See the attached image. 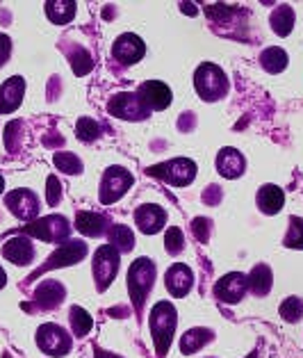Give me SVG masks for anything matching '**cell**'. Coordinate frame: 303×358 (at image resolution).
Masks as SVG:
<instances>
[{"instance_id":"obj_35","label":"cell","mask_w":303,"mask_h":358,"mask_svg":"<svg viewBox=\"0 0 303 358\" xmlns=\"http://www.w3.org/2000/svg\"><path fill=\"white\" fill-rule=\"evenodd\" d=\"M164 249H167L169 256H180L185 249V235L183 231L178 229V226H171V229L167 231V235H164Z\"/></svg>"},{"instance_id":"obj_14","label":"cell","mask_w":303,"mask_h":358,"mask_svg":"<svg viewBox=\"0 0 303 358\" xmlns=\"http://www.w3.org/2000/svg\"><path fill=\"white\" fill-rule=\"evenodd\" d=\"M135 224L144 235H155L167 224V210H164L162 206L144 203L135 210Z\"/></svg>"},{"instance_id":"obj_21","label":"cell","mask_w":303,"mask_h":358,"mask_svg":"<svg viewBox=\"0 0 303 358\" xmlns=\"http://www.w3.org/2000/svg\"><path fill=\"white\" fill-rule=\"evenodd\" d=\"M75 229L80 231L84 238H101L103 233L110 231V220L101 213H77L75 217Z\"/></svg>"},{"instance_id":"obj_31","label":"cell","mask_w":303,"mask_h":358,"mask_svg":"<svg viewBox=\"0 0 303 358\" xmlns=\"http://www.w3.org/2000/svg\"><path fill=\"white\" fill-rule=\"evenodd\" d=\"M68 59H71V69H73V73L75 76H84V73H89L91 71V55H89V50H84L82 46H75L68 50Z\"/></svg>"},{"instance_id":"obj_23","label":"cell","mask_w":303,"mask_h":358,"mask_svg":"<svg viewBox=\"0 0 303 358\" xmlns=\"http://www.w3.org/2000/svg\"><path fill=\"white\" fill-rule=\"evenodd\" d=\"M272 283H274L272 269H269V265H265V263L256 265L253 269H251V274L246 276L249 292L253 294V296H265V294H269Z\"/></svg>"},{"instance_id":"obj_3","label":"cell","mask_w":303,"mask_h":358,"mask_svg":"<svg viewBox=\"0 0 303 358\" xmlns=\"http://www.w3.org/2000/svg\"><path fill=\"white\" fill-rule=\"evenodd\" d=\"M194 90L203 101L212 103V101H221L228 94L230 83L221 66H216L212 62H203L194 71Z\"/></svg>"},{"instance_id":"obj_44","label":"cell","mask_w":303,"mask_h":358,"mask_svg":"<svg viewBox=\"0 0 303 358\" xmlns=\"http://www.w3.org/2000/svg\"><path fill=\"white\" fill-rule=\"evenodd\" d=\"M57 90H59V78L57 76H53V85H50V90H48V94H50V99H57Z\"/></svg>"},{"instance_id":"obj_10","label":"cell","mask_w":303,"mask_h":358,"mask_svg":"<svg viewBox=\"0 0 303 358\" xmlns=\"http://www.w3.org/2000/svg\"><path fill=\"white\" fill-rule=\"evenodd\" d=\"M87 251H89V247H87V242H82V240H68V242H64L62 247H59V249L53 253V256H50V258L46 260V263H43L30 278H37V276H41L43 272H48V269L68 267V265L80 263V260L87 256Z\"/></svg>"},{"instance_id":"obj_47","label":"cell","mask_w":303,"mask_h":358,"mask_svg":"<svg viewBox=\"0 0 303 358\" xmlns=\"http://www.w3.org/2000/svg\"><path fill=\"white\" fill-rule=\"evenodd\" d=\"M3 192H5V178L0 176V194H3Z\"/></svg>"},{"instance_id":"obj_26","label":"cell","mask_w":303,"mask_h":358,"mask_svg":"<svg viewBox=\"0 0 303 358\" xmlns=\"http://www.w3.org/2000/svg\"><path fill=\"white\" fill-rule=\"evenodd\" d=\"M269 25L279 37H288L294 28V10L290 5H279L269 16Z\"/></svg>"},{"instance_id":"obj_22","label":"cell","mask_w":303,"mask_h":358,"mask_svg":"<svg viewBox=\"0 0 303 358\" xmlns=\"http://www.w3.org/2000/svg\"><path fill=\"white\" fill-rule=\"evenodd\" d=\"M256 203L260 208V213L276 215L285 206V192L279 185H263L256 194Z\"/></svg>"},{"instance_id":"obj_30","label":"cell","mask_w":303,"mask_h":358,"mask_svg":"<svg viewBox=\"0 0 303 358\" xmlns=\"http://www.w3.org/2000/svg\"><path fill=\"white\" fill-rule=\"evenodd\" d=\"M75 133H77V139L84 144H91V142H96V139L101 137V124L98 121H94L91 117H80L77 119V124H75Z\"/></svg>"},{"instance_id":"obj_43","label":"cell","mask_w":303,"mask_h":358,"mask_svg":"<svg viewBox=\"0 0 303 358\" xmlns=\"http://www.w3.org/2000/svg\"><path fill=\"white\" fill-rule=\"evenodd\" d=\"M43 144L46 146H62L64 139L62 137H43Z\"/></svg>"},{"instance_id":"obj_39","label":"cell","mask_w":303,"mask_h":358,"mask_svg":"<svg viewBox=\"0 0 303 358\" xmlns=\"http://www.w3.org/2000/svg\"><path fill=\"white\" fill-rule=\"evenodd\" d=\"M221 196H223V192H221L219 185H207L205 192H203V203H207V206H219Z\"/></svg>"},{"instance_id":"obj_9","label":"cell","mask_w":303,"mask_h":358,"mask_svg":"<svg viewBox=\"0 0 303 358\" xmlns=\"http://www.w3.org/2000/svg\"><path fill=\"white\" fill-rule=\"evenodd\" d=\"M37 345L43 354L53 356V358H59V356H66L71 352L73 347V340H71V334L59 327V324H41L37 329Z\"/></svg>"},{"instance_id":"obj_1","label":"cell","mask_w":303,"mask_h":358,"mask_svg":"<svg viewBox=\"0 0 303 358\" xmlns=\"http://www.w3.org/2000/svg\"><path fill=\"white\" fill-rule=\"evenodd\" d=\"M151 334H153V345H155V354L160 358L167 356L169 347L173 343V334H176L178 327V313L176 306L171 301H158L151 310Z\"/></svg>"},{"instance_id":"obj_32","label":"cell","mask_w":303,"mask_h":358,"mask_svg":"<svg viewBox=\"0 0 303 358\" xmlns=\"http://www.w3.org/2000/svg\"><path fill=\"white\" fill-rule=\"evenodd\" d=\"M53 162H55V167H57L59 171L71 173V176H75V173H80V171H82V160L77 158L75 153L57 151V153L53 155Z\"/></svg>"},{"instance_id":"obj_5","label":"cell","mask_w":303,"mask_h":358,"mask_svg":"<svg viewBox=\"0 0 303 358\" xmlns=\"http://www.w3.org/2000/svg\"><path fill=\"white\" fill-rule=\"evenodd\" d=\"M119 258H121V253L112 247V244H103V247H98L96 253H94L91 272H94V281H96L98 292H105L112 285V281L117 278Z\"/></svg>"},{"instance_id":"obj_19","label":"cell","mask_w":303,"mask_h":358,"mask_svg":"<svg viewBox=\"0 0 303 358\" xmlns=\"http://www.w3.org/2000/svg\"><path fill=\"white\" fill-rule=\"evenodd\" d=\"M216 171H219L223 178H230V180L239 178L242 173L246 171L244 155H242L237 148H230V146L221 148L219 155H216Z\"/></svg>"},{"instance_id":"obj_11","label":"cell","mask_w":303,"mask_h":358,"mask_svg":"<svg viewBox=\"0 0 303 358\" xmlns=\"http://www.w3.org/2000/svg\"><path fill=\"white\" fill-rule=\"evenodd\" d=\"M5 206L16 220L21 222H34L39 215V199L32 189H12L5 196Z\"/></svg>"},{"instance_id":"obj_27","label":"cell","mask_w":303,"mask_h":358,"mask_svg":"<svg viewBox=\"0 0 303 358\" xmlns=\"http://www.w3.org/2000/svg\"><path fill=\"white\" fill-rule=\"evenodd\" d=\"M108 244H112L119 253H128V251H133L135 247V235L133 231L128 229V226L124 224H114V226H110V231H108Z\"/></svg>"},{"instance_id":"obj_42","label":"cell","mask_w":303,"mask_h":358,"mask_svg":"<svg viewBox=\"0 0 303 358\" xmlns=\"http://www.w3.org/2000/svg\"><path fill=\"white\" fill-rule=\"evenodd\" d=\"M94 358H121L119 354H112V352H105V349L96 347L94 349Z\"/></svg>"},{"instance_id":"obj_16","label":"cell","mask_w":303,"mask_h":358,"mask_svg":"<svg viewBox=\"0 0 303 358\" xmlns=\"http://www.w3.org/2000/svg\"><path fill=\"white\" fill-rule=\"evenodd\" d=\"M164 285L171 296H187L189 290L194 285V272L192 267H187L185 263H176L167 269L164 274Z\"/></svg>"},{"instance_id":"obj_12","label":"cell","mask_w":303,"mask_h":358,"mask_svg":"<svg viewBox=\"0 0 303 358\" xmlns=\"http://www.w3.org/2000/svg\"><path fill=\"white\" fill-rule=\"evenodd\" d=\"M246 292H249L246 274L242 272H230L214 283V296L221 303H239L246 296Z\"/></svg>"},{"instance_id":"obj_45","label":"cell","mask_w":303,"mask_h":358,"mask_svg":"<svg viewBox=\"0 0 303 358\" xmlns=\"http://www.w3.org/2000/svg\"><path fill=\"white\" fill-rule=\"evenodd\" d=\"M192 3H180V10H183L185 14H196V7H189Z\"/></svg>"},{"instance_id":"obj_48","label":"cell","mask_w":303,"mask_h":358,"mask_svg":"<svg viewBox=\"0 0 303 358\" xmlns=\"http://www.w3.org/2000/svg\"><path fill=\"white\" fill-rule=\"evenodd\" d=\"M3 358H12V356L10 354H3Z\"/></svg>"},{"instance_id":"obj_34","label":"cell","mask_w":303,"mask_h":358,"mask_svg":"<svg viewBox=\"0 0 303 358\" xmlns=\"http://www.w3.org/2000/svg\"><path fill=\"white\" fill-rule=\"evenodd\" d=\"M283 244L290 249H303V220L301 217H290V226H288V233H285Z\"/></svg>"},{"instance_id":"obj_28","label":"cell","mask_w":303,"mask_h":358,"mask_svg":"<svg viewBox=\"0 0 303 358\" xmlns=\"http://www.w3.org/2000/svg\"><path fill=\"white\" fill-rule=\"evenodd\" d=\"M260 64L267 73H281L288 66V53L279 46H269L260 53Z\"/></svg>"},{"instance_id":"obj_46","label":"cell","mask_w":303,"mask_h":358,"mask_svg":"<svg viewBox=\"0 0 303 358\" xmlns=\"http://www.w3.org/2000/svg\"><path fill=\"white\" fill-rule=\"evenodd\" d=\"M5 285H7V274H5V269L0 267V290H3Z\"/></svg>"},{"instance_id":"obj_33","label":"cell","mask_w":303,"mask_h":358,"mask_svg":"<svg viewBox=\"0 0 303 358\" xmlns=\"http://www.w3.org/2000/svg\"><path fill=\"white\" fill-rule=\"evenodd\" d=\"M281 317L285 322H290V324H297V322L303 317V299L301 296H288L283 303H281Z\"/></svg>"},{"instance_id":"obj_7","label":"cell","mask_w":303,"mask_h":358,"mask_svg":"<svg viewBox=\"0 0 303 358\" xmlns=\"http://www.w3.org/2000/svg\"><path fill=\"white\" fill-rule=\"evenodd\" d=\"M108 112L112 117L124 119V121H144L149 119L151 110L146 108V103L140 99L137 92H121L114 94L108 101Z\"/></svg>"},{"instance_id":"obj_8","label":"cell","mask_w":303,"mask_h":358,"mask_svg":"<svg viewBox=\"0 0 303 358\" xmlns=\"http://www.w3.org/2000/svg\"><path fill=\"white\" fill-rule=\"evenodd\" d=\"M133 173L124 167H110L101 178V189H98V199L103 206H112L126 194V192L133 187Z\"/></svg>"},{"instance_id":"obj_40","label":"cell","mask_w":303,"mask_h":358,"mask_svg":"<svg viewBox=\"0 0 303 358\" xmlns=\"http://www.w3.org/2000/svg\"><path fill=\"white\" fill-rule=\"evenodd\" d=\"M12 55V39L7 34L0 32V69L7 64V59Z\"/></svg>"},{"instance_id":"obj_20","label":"cell","mask_w":303,"mask_h":358,"mask_svg":"<svg viewBox=\"0 0 303 358\" xmlns=\"http://www.w3.org/2000/svg\"><path fill=\"white\" fill-rule=\"evenodd\" d=\"M3 256L14 265H30L34 260V244L30 242V238L25 235H19V238H12L3 244Z\"/></svg>"},{"instance_id":"obj_38","label":"cell","mask_w":303,"mask_h":358,"mask_svg":"<svg viewBox=\"0 0 303 358\" xmlns=\"http://www.w3.org/2000/svg\"><path fill=\"white\" fill-rule=\"evenodd\" d=\"M192 233L198 242H207L210 240V233H212V222L205 220V217H196L192 222Z\"/></svg>"},{"instance_id":"obj_41","label":"cell","mask_w":303,"mask_h":358,"mask_svg":"<svg viewBox=\"0 0 303 358\" xmlns=\"http://www.w3.org/2000/svg\"><path fill=\"white\" fill-rule=\"evenodd\" d=\"M196 126V117L192 115V112H185L183 117H180V121H178V128L183 130V133H187V130H192Z\"/></svg>"},{"instance_id":"obj_15","label":"cell","mask_w":303,"mask_h":358,"mask_svg":"<svg viewBox=\"0 0 303 358\" xmlns=\"http://www.w3.org/2000/svg\"><path fill=\"white\" fill-rule=\"evenodd\" d=\"M64 296H66V287L59 281L46 278V281H41L37 285L32 299H34V306H37L39 310H55L57 306L64 301Z\"/></svg>"},{"instance_id":"obj_13","label":"cell","mask_w":303,"mask_h":358,"mask_svg":"<svg viewBox=\"0 0 303 358\" xmlns=\"http://www.w3.org/2000/svg\"><path fill=\"white\" fill-rule=\"evenodd\" d=\"M146 55V43L142 37H137L133 32H126L112 43V57L121 64H137Z\"/></svg>"},{"instance_id":"obj_17","label":"cell","mask_w":303,"mask_h":358,"mask_svg":"<svg viewBox=\"0 0 303 358\" xmlns=\"http://www.w3.org/2000/svg\"><path fill=\"white\" fill-rule=\"evenodd\" d=\"M137 94H140V99L146 103V108H149L151 112H162L167 110L171 106V90L164 83L160 80H146L140 85V90H137Z\"/></svg>"},{"instance_id":"obj_2","label":"cell","mask_w":303,"mask_h":358,"mask_svg":"<svg viewBox=\"0 0 303 358\" xmlns=\"http://www.w3.org/2000/svg\"><path fill=\"white\" fill-rule=\"evenodd\" d=\"M155 276H158V267L151 258H140L135 260L128 269V292H130V301H133L135 313L144 310L146 296H149L151 287L155 283Z\"/></svg>"},{"instance_id":"obj_37","label":"cell","mask_w":303,"mask_h":358,"mask_svg":"<svg viewBox=\"0 0 303 358\" xmlns=\"http://www.w3.org/2000/svg\"><path fill=\"white\" fill-rule=\"evenodd\" d=\"M46 201L48 206H57L62 201V182L57 176H48L46 180Z\"/></svg>"},{"instance_id":"obj_18","label":"cell","mask_w":303,"mask_h":358,"mask_svg":"<svg viewBox=\"0 0 303 358\" xmlns=\"http://www.w3.org/2000/svg\"><path fill=\"white\" fill-rule=\"evenodd\" d=\"M25 94V80L21 76H14L10 80L0 85V115H12L14 110H19Z\"/></svg>"},{"instance_id":"obj_25","label":"cell","mask_w":303,"mask_h":358,"mask_svg":"<svg viewBox=\"0 0 303 358\" xmlns=\"http://www.w3.org/2000/svg\"><path fill=\"white\" fill-rule=\"evenodd\" d=\"M75 12H77V5L73 0H50V3H46V16L50 19V23H55V25L71 23Z\"/></svg>"},{"instance_id":"obj_36","label":"cell","mask_w":303,"mask_h":358,"mask_svg":"<svg viewBox=\"0 0 303 358\" xmlns=\"http://www.w3.org/2000/svg\"><path fill=\"white\" fill-rule=\"evenodd\" d=\"M23 121H12L10 126L5 128V144H7V151H16L21 146V139H23Z\"/></svg>"},{"instance_id":"obj_24","label":"cell","mask_w":303,"mask_h":358,"mask_svg":"<svg viewBox=\"0 0 303 358\" xmlns=\"http://www.w3.org/2000/svg\"><path fill=\"white\" fill-rule=\"evenodd\" d=\"M210 340H214V334L210 329H203V327L189 329L187 334H183V338H180V352L189 356V354L198 352V349H203Z\"/></svg>"},{"instance_id":"obj_29","label":"cell","mask_w":303,"mask_h":358,"mask_svg":"<svg viewBox=\"0 0 303 358\" xmlns=\"http://www.w3.org/2000/svg\"><path fill=\"white\" fill-rule=\"evenodd\" d=\"M68 322H71V331L75 338H84L94 327L91 315L84 308H80V306H71V310H68Z\"/></svg>"},{"instance_id":"obj_4","label":"cell","mask_w":303,"mask_h":358,"mask_svg":"<svg viewBox=\"0 0 303 358\" xmlns=\"http://www.w3.org/2000/svg\"><path fill=\"white\" fill-rule=\"evenodd\" d=\"M23 233L28 235V238H37L41 242L64 244L68 235H71V224H68V220L62 215H50V217H41V220H34L28 226H23Z\"/></svg>"},{"instance_id":"obj_6","label":"cell","mask_w":303,"mask_h":358,"mask_svg":"<svg viewBox=\"0 0 303 358\" xmlns=\"http://www.w3.org/2000/svg\"><path fill=\"white\" fill-rule=\"evenodd\" d=\"M149 173L173 187H187L196 178V162L189 158H173L169 162L155 164V167L149 169Z\"/></svg>"}]
</instances>
